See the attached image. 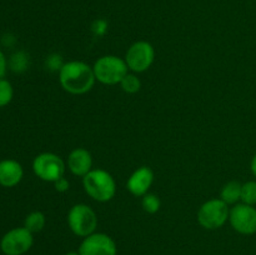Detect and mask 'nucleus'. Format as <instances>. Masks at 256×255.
<instances>
[{
    "label": "nucleus",
    "mask_w": 256,
    "mask_h": 255,
    "mask_svg": "<svg viewBox=\"0 0 256 255\" xmlns=\"http://www.w3.org/2000/svg\"><path fill=\"white\" fill-rule=\"evenodd\" d=\"M85 192L99 202H110L116 192V182L112 175L104 169H92L82 178Z\"/></svg>",
    "instance_id": "2"
},
{
    "label": "nucleus",
    "mask_w": 256,
    "mask_h": 255,
    "mask_svg": "<svg viewBox=\"0 0 256 255\" xmlns=\"http://www.w3.org/2000/svg\"><path fill=\"white\" fill-rule=\"evenodd\" d=\"M45 224H46V218H45L44 212H39V210L29 212L24 220V228H26L32 234L42 232L45 228Z\"/></svg>",
    "instance_id": "15"
},
{
    "label": "nucleus",
    "mask_w": 256,
    "mask_h": 255,
    "mask_svg": "<svg viewBox=\"0 0 256 255\" xmlns=\"http://www.w3.org/2000/svg\"><path fill=\"white\" fill-rule=\"evenodd\" d=\"M24 176L22 164L14 159H4L0 162V185L4 188H14Z\"/></svg>",
    "instance_id": "13"
},
{
    "label": "nucleus",
    "mask_w": 256,
    "mask_h": 255,
    "mask_svg": "<svg viewBox=\"0 0 256 255\" xmlns=\"http://www.w3.org/2000/svg\"><path fill=\"white\" fill-rule=\"evenodd\" d=\"M60 55L58 54H52L50 55V56H48L46 59V65L49 69L52 70H56V72H59L60 69H62V66L64 65V62H62V59H60Z\"/></svg>",
    "instance_id": "22"
},
{
    "label": "nucleus",
    "mask_w": 256,
    "mask_h": 255,
    "mask_svg": "<svg viewBox=\"0 0 256 255\" xmlns=\"http://www.w3.org/2000/svg\"><path fill=\"white\" fill-rule=\"evenodd\" d=\"M68 225L72 234L79 238H86L95 232L98 226V215L88 204H75L68 212Z\"/></svg>",
    "instance_id": "4"
},
{
    "label": "nucleus",
    "mask_w": 256,
    "mask_h": 255,
    "mask_svg": "<svg viewBox=\"0 0 256 255\" xmlns=\"http://www.w3.org/2000/svg\"><path fill=\"white\" fill-rule=\"evenodd\" d=\"M96 78L94 69L80 60L64 62L59 70V82L62 89L72 95L86 94L92 89Z\"/></svg>",
    "instance_id": "1"
},
{
    "label": "nucleus",
    "mask_w": 256,
    "mask_h": 255,
    "mask_svg": "<svg viewBox=\"0 0 256 255\" xmlns=\"http://www.w3.org/2000/svg\"><path fill=\"white\" fill-rule=\"evenodd\" d=\"M154 182V172L146 165L139 166L132 172L126 182V189L134 196H144Z\"/></svg>",
    "instance_id": "11"
},
{
    "label": "nucleus",
    "mask_w": 256,
    "mask_h": 255,
    "mask_svg": "<svg viewBox=\"0 0 256 255\" xmlns=\"http://www.w3.org/2000/svg\"><path fill=\"white\" fill-rule=\"evenodd\" d=\"M66 166L75 176L84 178L90 170H92V156L85 148H75L68 156Z\"/></svg>",
    "instance_id": "12"
},
{
    "label": "nucleus",
    "mask_w": 256,
    "mask_h": 255,
    "mask_svg": "<svg viewBox=\"0 0 256 255\" xmlns=\"http://www.w3.org/2000/svg\"><path fill=\"white\" fill-rule=\"evenodd\" d=\"M229 222L232 229L242 235L256 234V208L238 202L230 209Z\"/></svg>",
    "instance_id": "9"
},
{
    "label": "nucleus",
    "mask_w": 256,
    "mask_h": 255,
    "mask_svg": "<svg viewBox=\"0 0 256 255\" xmlns=\"http://www.w3.org/2000/svg\"><path fill=\"white\" fill-rule=\"evenodd\" d=\"M124 59L130 72L140 74L146 72L152 65L155 60V49L149 42L139 40L130 45Z\"/></svg>",
    "instance_id": "7"
},
{
    "label": "nucleus",
    "mask_w": 256,
    "mask_h": 255,
    "mask_svg": "<svg viewBox=\"0 0 256 255\" xmlns=\"http://www.w3.org/2000/svg\"><path fill=\"white\" fill-rule=\"evenodd\" d=\"M92 32L96 35V36H102V35H104L108 30L106 20H104V19L95 20L92 25Z\"/></svg>",
    "instance_id": "21"
},
{
    "label": "nucleus",
    "mask_w": 256,
    "mask_h": 255,
    "mask_svg": "<svg viewBox=\"0 0 256 255\" xmlns=\"http://www.w3.org/2000/svg\"><path fill=\"white\" fill-rule=\"evenodd\" d=\"M28 66V55L25 52H19L16 54H14L10 60V68H12L14 72H24Z\"/></svg>",
    "instance_id": "20"
},
{
    "label": "nucleus",
    "mask_w": 256,
    "mask_h": 255,
    "mask_svg": "<svg viewBox=\"0 0 256 255\" xmlns=\"http://www.w3.org/2000/svg\"><path fill=\"white\" fill-rule=\"evenodd\" d=\"M52 184H54L55 190L59 192H66L68 190L70 189V182L65 176L60 178V179H58L56 182H54Z\"/></svg>",
    "instance_id": "23"
},
{
    "label": "nucleus",
    "mask_w": 256,
    "mask_h": 255,
    "mask_svg": "<svg viewBox=\"0 0 256 255\" xmlns=\"http://www.w3.org/2000/svg\"><path fill=\"white\" fill-rule=\"evenodd\" d=\"M242 182L236 180L226 182L220 192V199L228 205H235L242 200Z\"/></svg>",
    "instance_id": "14"
},
{
    "label": "nucleus",
    "mask_w": 256,
    "mask_h": 255,
    "mask_svg": "<svg viewBox=\"0 0 256 255\" xmlns=\"http://www.w3.org/2000/svg\"><path fill=\"white\" fill-rule=\"evenodd\" d=\"M65 168L66 164L64 160L54 152H42L36 155L32 162L34 174L46 182H54L64 176Z\"/></svg>",
    "instance_id": "6"
},
{
    "label": "nucleus",
    "mask_w": 256,
    "mask_h": 255,
    "mask_svg": "<svg viewBox=\"0 0 256 255\" xmlns=\"http://www.w3.org/2000/svg\"><path fill=\"white\" fill-rule=\"evenodd\" d=\"M14 98V89L9 80L0 79V108H4L12 102Z\"/></svg>",
    "instance_id": "19"
},
{
    "label": "nucleus",
    "mask_w": 256,
    "mask_h": 255,
    "mask_svg": "<svg viewBox=\"0 0 256 255\" xmlns=\"http://www.w3.org/2000/svg\"><path fill=\"white\" fill-rule=\"evenodd\" d=\"M142 210L148 214H156L162 206V202H160L159 196L152 192H148L144 196H142Z\"/></svg>",
    "instance_id": "17"
},
{
    "label": "nucleus",
    "mask_w": 256,
    "mask_h": 255,
    "mask_svg": "<svg viewBox=\"0 0 256 255\" xmlns=\"http://www.w3.org/2000/svg\"><path fill=\"white\" fill-rule=\"evenodd\" d=\"M8 69V62H6V58H5L4 52L0 50V79H2L6 72Z\"/></svg>",
    "instance_id": "24"
},
{
    "label": "nucleus",
    "mask_w": 256,
    "mask_h": 255,
    "mask_svg": "<svg viewBox=\"0 0 256 255\" xmlns=\"http://www.w3.org/2000/svg\"><path fill=\"white\" fill-rule=\"evenodd\" d=\"M229 205L220 198L209 199L198 210V222L206 230H216L229 222Z\"/></svg>",
    "instance_id": "5"
},
{
    "label": "nucleus",
    "mask_w": 256,
    "mask_h": 255,
    "mask_svg": "<svg viewBox=\"0 0 256 255\" xmlns=\"http://www.w3.org/2000/svg\"><path fill=\"white\" fill-rule=\"evenodd\" d=\"M120 86L126 94H136L142 88V82L135 72H128L120 82Z\"/></svg>",
    "instance_id": "16"
},
{
    "label": "nucleus",
    "mask_w": 256,
    "mask_h": 255,
    "mask_svg": "<svg viewBox=\"0 0 256 255\" xmlns=\"http://www.w3.org/2000/svg\"><path fill=\"white\" fill-rule=\"evenodd\" d=\"M26 228H14L0 240V250L4 255H24L32 249L34 236Z\"/></svg>",
    "instance_id": "8"
},
{
    "label": "nucleus",
    "mask_w": 256,
    "mask_h": 255,
    "mask_svg": "<svg viewBox=\"0 0 256 255\" xmlns=\"http://www.w3.org/2000/svg\"><path fill=\"white\" fill-rule=\"evenodd\" d=\"M242 202L248 205H256V182L249 180L242 186Z\"/></svg>",
    "instance_id": "18"
},
{
    "label": "nucleus",
    "mask_w": 256,
    "mask_h": 255,
    "mask_svg": "<svg viewBox=\"0 0 256 255\" xmlns=\"http://www.w3.org/2000/svg\"><path fill=\"white\" fill-rule=\"evenodd\" d=\"M64 255H80V254H79V252H69Z\"/></svg>",
    "instance_id": "26"
},
{
    "label": "nucleus",
    "mask_w": 256,
    "mask_h": 255,
    "mask_svg": "<svg viewBox=\"0 0 256 255\" xmlns=\"http://www.w3.org/2000/svg\"><path fill=\"white\" fill-rule=\"evenodd\" d=\"M250 170H252V175L256 176V154L252 156V162H250Z\"/></svg>",
    "instance_id": "25"
},
{
    "label": "nucleus",
    "mask_w": 256,
    "mask_h": 255,
    "mask_svg": "<svg viewBox=\"0 0 256 255\" xmlns=\"http://www.w3.org/2000/svg\"><path fill=\"white\" fill-rule=\"evenodd\" d=\"M96 82L104 85H116L122 82L125 75L130 72L125 59L116 55L100 56L92 65Z\"/></svg>",
    "instance_id": "3"
},
{
    "label": "nucleus",
    "mask_w": 256,
    "mask_h": 255,
    "mask_svg": "<svg viewBox=\"0 0 256 255\" xmlns=\"http://www.w3.org/2000/svg\"><path fill=\"white\" fill-rule=\"evenodd\" d=\"M78 252L80 255H118V246L110 235L95 232L82 238Z\"/></svg>",
    "instance_id": "10"
}]
</instances>
